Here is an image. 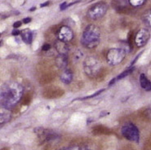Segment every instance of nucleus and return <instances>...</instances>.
I'll return each mask as SVG.
<instances>
[{
	"label": "nucleus",
	"mask_w": 151,
	"mask_h": 150,
	"mask_svg": "<svg viewBox=\"0 0 151 150\" xmlns=\"http://www.w3.org/2000/svg\"><path fill=\"white\" fill-rule=\"evenodd\" d=\"M91 132L94 136H101V135H109V134H111V131L106 126H102V125H97L92 128Z\"/></svg>",
	"instance_id": "obj_12"
},
{
	"label": "nucleus",
	"mask_w": 151,
	"mask_h": 150,
	"mask_svg": "<svg viewBox=\"0 0 151 150\" xmlns=\"http://www.w3.org/2000/svg\"><path fill=\"white\" fill-rule=\"evenodd\" d=\"M22 92V87L17 83L11 84L3 88L0 94L1 99L3 100V105L7 108L15 105L19 100H21Z\"/></svg>",
	"instance_id": "obj_1"
},
{
	"label": "nucleus",
	"mask_w": 151,
	"mask_h": 150,
	"mask_svg": "<svg viewBox=\"0 0 151 150\" xmlns=\"http://www.w3.org/2000/svg\"><path fill=\"white\" fill-rule=\"evenodd\" d=\"M122 135H123L127 140L133 141V142H138L139 140V131L137 128V126L128 123L122 128Z\"/></svg>",
	"instance_id": "obj_4"
},
{
	"label": "nucleus",
	"mask_w": 151,
	"mask_h": 150,
	"mask_svg": "<svg viewBox=\"0 0 151 150\" xmlns=\"http://www.w3.org/2000/svg\"><path fill=\"white\" fill-rule=\"evenodd\" d=\"M107 11V6L104 3H98V4L93 5L89 9L88 12V17L91 20H97L101 18L104 15L106 14Z\"/></svg>",
	"instance_id": "obj_6"
},
{
	"label": "nucleus",
	"mask_w": 151,
	"mask_h": 150,
	"mask_svg": "<svg viewBox=\"0 0 151 150\" xmlns=\"http://www.w3.org/2000/svg\"><path fill=\"white\" fill-rule=\"evenodd\" d=\"M60 79H61V81L63 82L64 83H70L72 80H73V73L71 72V70H65L63 73H62V74H61V76H60Z\"/></svg>",
	"instance_id": "obj_14"
},
{
	"label": "nucleus",
	"mask_w": 151,
	"mask_h": 150,
	"mask_svg": "<svg viewBox=\"0 0 151 150\" xmlns=\"http://www.w3.org/2000/svg\"><path fill=\"white\" fill-rule=\"evenodd\" d=\"M133 70H134V68H130V69H127L126 71H124L123 73H121L119 76H118V77L116 78V80H119V79H122V78H123L124 77H126V76H127L128 74H130V73H132V72Z\"/></svg>",
	"instance_id": "obj_21"
},
{
	"label": "nucleus",
	"mask_w": 151,
	"mask_h": 150,
	"mask_svg": "<svg viewBox=\"0 0 151 150\" xmlns=\"http://www.w3.org/2000/svg\"><path fill=\"white\" fill-rule=\"evenodd\" d=\"M142 19L145 24L151 27V10L146 11L142 17Z\"/></svg>",
	"instance_id": "obj_18"
},
{
	"label": "nucleus",
	"mask_w": 151,
	"mask_h": 150,
	"mask_svg": "<svg viewBox=\"0 0 151 150\" xmlns=\"http://www.w3.org/2000/svg\"><path fill=\"white\" fill-rule=\"evenodd\" d=\"M125 57V52L122 49H111L107 53L106 59L108 60V63L111 65H116L118 64L121 63Z\"/></svg>",
	"instance_id": "obj_5"
},
{
	"label": "nucleus",
	"mask_w": 151,
	"mask_h": 150,
	"mask_svg": "<svg viewBox=\"0 0 151 150\" xmlns=\"http://www.w3.org/2000/svg\"><path fill=\"white\" fill-rule=\"evenodd\" d=\"M21 24H22V21H17V22H15L14 24H13V27L15 29H17L19 27H21Z\"/></svg>",
	"instance_id": "obj_23"
},
{
	"label": "nucleus",
	"mask_w": 151,
	"mask_h": 150,
	"mask_svg": "<svg viewBox=\"0 0 151 150\" xmlns=\"http://www.w3.org/2000/svg\"><path fill=\"white\" fill-rule=\"evenodd\" d=\"M50 48H51V46H50V44H48V43H45L44 45L42 46V49L43 51H48Z\"/></svg>",
	"instance_id": "obj_24"
},
{
	"label": "nucleus",
	"mask_w": 151,
	"mask_h": 150,
	"mask_svg": "<svg viewBox=\"0 0 151 150\" xmlns=\"http://www.w3.org/2000/svg\"><path fill=\"white\" fill-rule=\"evenodd\" d=\"M100 30L99 29L93 24L88 25L85 29L83 34L82 37L83 45L88 48H93L99 44L100 42Z\"/></svg>",
	"instance_id": "obj_2"
},
{
	"label": "nucleus",
	"mask_w": 151,
	"mask_h": 150,
	"mask_svg": "<svg viewBox=\"0 0 151 150\" xmlns=\"http://www.w3.org/2000/svg\"><path fill=\"white\" fill-rule=\"evenodd\" d=\"M150 32L145 29H142L136 35L135 42L137 47H143L147 43L148 40L150 39Z\"/></svg>",
	"instance_id": "obj_9"
},
{
	"label": "nucleus",
	"mask_w": 151,
	"mask_h": 150,
	"mask_svg": "<svg viewBox=\"0 0 151 150\" xmlns=\"http://www.w3.org/2000/svg\"><path fill=\"white\" fill-rule=\"evenodd\" d=\"M146 0H129V4L133 7H140L145 4Z\"/></svg>",
	"instance_id": "obj_20"
},
{
	"label": "nucleus",
	"mask_w": 151,
	"mask_h": 150,
	"mask_svg": "<svg viewBox=\"0 0 151 150\" xmlns=\"http://www.w3.org/2000/svg\"><path fill=\"white\" fill-rule=\"evenodd\" d=\"M21 39L25 43H28V44L31 43L32 40H33V34H32V32L29 29H25V30L21 32Z\"/></svg>",
	"instance_id": "obj_16"
},
{
	"label": "nucleus",
	"mask_w": 151,
	"mask_h": 150,
	"mask_svg": "<svg viewBox=\"0 0 151 150\" xmlns=\"http://www.w3.org/2000/svg\"><path fill=\"white\" fill-rule=\"evenodd\" d=\"M56 78V75L52 72H47V73L42 74L41 78H40V83L42 85H46V84H48L50 83H52Z\"/></svg>",
	"instance_id": "obj_13"
},
{
	"label": "nucleus",
	"mask_w": 151,
	"mask_h": 150,
	"mask_svg": "<svg viewBox=\"0 0 151 150\" xmlns=\"http://www.w3.org/2000/svg\"><path fill=\"white\" fill-rule=\"evenodd\" d=\"M65 91L59 87H48L42 92V96L45 99H57L63 96Z\"/></svg>",
	"instance_id": "obj_8"
},
{
	"label": "nucleus",
	"mask_w": 151,
	"mask_h": 150,
	"mask_svg": "<svg viewBox=\"0 0 151 150\" xmlns=\"http://www.w3.org/2000/svg\"><path fill=\"white\" fill-rule=\"evenodd\" d=\"M0 128H1V127H0Z\"/></svg>",
	"instance_id": "obj_30"
},
{
	"label": "nucleus",
	"mask_w": 151,
	"mask_h": 150,
	"mask_svg": "<svg viewBox=\"0 0 151 150\" xmlns=\"http://www.w3.org/2000/svg\"><path fill=\"white\" fill-rule=\"evenodd\" d=\"M105 91V89H102V90H101V91H98L96 92L95 94H92L91 95H89V96H86V97H83V98H78V99H77V100H87V99H91V98L92 97H95V96H97L99 94H101V92H103V91Z\"/></svg>",
	"instance_id": "obj_22"
},
{
	"label": "nucleus",
	"mask_w": 151,
	"mask_h": 150,
	"mask_svg": "<svg viewBox=\"0 0 151 150\" xmlns=\"http://www.w3.org/2000/svg\"><path fill=\"white\" fill-rule=\"evenodd\" d=\"M56 65L60 68H63L66 65V58L64 55H60L56 58Z\"/></svg>",
	"instance_id": "obj_17"
},
{
	"label": "nucleus",
	"mask_w": 151,
	"mask_h": 150,
	"mask_svg": "<svg viewBox=\"0 0 151 150\" xmlns=\"http://www.w3.org/2000/svg\"><path fill=\"white\" fill-rule=\"evenodd\" d=\"M48 4H49V2H46V3H44V4H41V5H40V7H46V6H47Z\"/></svg>",
	"instance_id": "obj_28"
},
{
	"label": "nucleus",
	"mask_w": 151,
	"mask_h": 150,
	"mask_svg": "<svg viewBox=\"0 0 151 150\" xmlns=\"http://www.w3.org/2000/svg\"><path fill=\"white\" fill-rule=\"evenodd\" d=\"M74 37L73 31L68 26H62L60 27L58 31V38L60 40L65 42H68L72 40Z\"/></svg>",
	"instance_id": "obj_10"
},
{
	"label": "nucleus",
	"mask_w": 151,
	"mask_h": 150,
	"mask_svg": "<svg viewBox=\"0 0 151 150\" xmlns=\"http://www.w3.org/2000/svg\"><path fill=\"white\" fill-rule=\"evenodd\" d=\"M140 83H141V87L145 90V91H151V82L147 78L145 77L144 73L141 74L140 77Z\"/></svg>",
	"instance_id": "obj_15"
},
{
	"label": "nucleus",
	"mask_w": 151,
	"mask_h": 150,
	"mask_svg": "<svg viewBox=\"0 0 151 150\" xmlns=\"http://www.w3.org/2000/svg\"><path fill=\"white\" fill-rule=\"evenodd\" d=\"M69 7V5L67 4V3H63V4L60 5V8L61 11H64L65 9V8H66V7Z\"/></svg>",
	"instance_id": "obj_26"
},
{
	"label": "nucleus",
	"mask_w": 151,
	"mask_h": 150,
	"mask_svg": "<svg viewBox=\"0 0 151 150\" xmlns=\"http://www.w3.org/2000/svg\"><path fill=\"white\" fill-rule=\"evenodd\" d=\"M85 72L90 77H98L101 73V68L99 62L92 57H89L85 60Z\"/></svg>",
	"instance_id": "obj_3"
},
{
	"label": "nucleus",
	"mask_w": 151,
	"mask_h": 150,
	"mask_svg": "<svg viewBox=\"0 0 151 150\" xmlns=\"http://www.w3.org/2000/svg\"><path fill=\"white\" fill-rule=\"evenodd\" d=\"M36 9V7H32L31 9H30V11H35Z\"/></svg>",
	"instance_id": "obj_29"
},
{
	"label": "nucleus",
	"mask_w": 151,
	"mask_h": 150,
	"mask_svg": "<svg viewBox=\"0 0 151 150\" xmlns=\"http://www.w3.org/2000/svg\"><path fill=\"white\" fill-rule=\"evenodd\" d=\"M32 100V95L29 93L25 94L24 95H22V97L21 99V104L23 105H28L30 104V102Z\"/></svg>",
	"instance_id": "obj_19"
},
{
	"label": "nucleus",
	"mask_w": 151,
	"mask_h": 150,
	"mask_svg": "<svg viewBox=\"0 0 151 150\" xmlns=\"http://www.w3.org/2000/svg\"><path fill=\"white\" fill-rule=\"evenodd\" d=\"M54 47H55L56 50L59 52L60 55L66 56L67 53L69 52V47H68V46H67L66 42H63V41H61L60 39L55 42Z\"/></svg>",
	"instance_id": "obj_11"
},
{
	"label": "nucleus",
	"mask_w": 151,
	"mask_h": 150,
	"mask_svg": "<svg viewBox=\"0 0 151 150\" xmlns=\"http://www.w3.org/2000/svg\"><path fill=\"white\" fill-rule=\"evenodd\" d=\"M31 21V18L29 17H26V18H24L23 20H22V23H24V24H28Z\"/></svg>",
	"instance_id": "obj_25"
},
{
	"label": "nucleus",
	"mask_w": 151,
	"mask_h": 150,
	"mask_svg": "<svg viewBox=\"0 0 151 150\" xmlns=\"http://www.w3.org/2000/svg\"><path fill=\"white\" fill-rule=\"evenodd\" d=\"M35 131L37 133V135L39 136V140H41L42 142H47V141H50V140H52L56 139L58 136L57 134L55 132H53L51 130H47L43 129V128H37L35 130Z\"/></svg>",
	"instance_id": "obj_7"
},
{
	"label": "nucleus",
	"mask_w": 151,
	"mask_h": 150,
	"mask_svg": "<svg viewBox=\"0 0 151 150\" xmlns=\"http://www.w3.org/2000/svg\"><path fill=\"white\" fill-rule=\"evenodd\" d=\"M21 32L18 29H13V31L12 32V34L14 35V36H17V35L21 34Z\"/></svg>",
	"instance_id": "obj_27"
}]
</instances>
